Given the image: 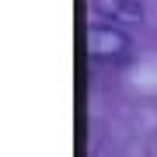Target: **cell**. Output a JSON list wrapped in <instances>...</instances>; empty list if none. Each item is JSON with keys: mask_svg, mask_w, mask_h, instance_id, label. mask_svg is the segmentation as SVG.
Segmentation results:
<instances>
[{"mask_svg": "<svg viewBox=\"0 0 157 157\" xmlns=\"http://www.w3.org/2000/svg\"><path fill=\"white\" fill-rule=\"evenodd\" d=\"M87 49L94 56H119V52L129 49V35L112 28V25H94L87 32Z\"/></svg>", "mask_w": 157, "mask_h": 157, "instance_id": "obj_1", "label": "cell"}]
</instances>
